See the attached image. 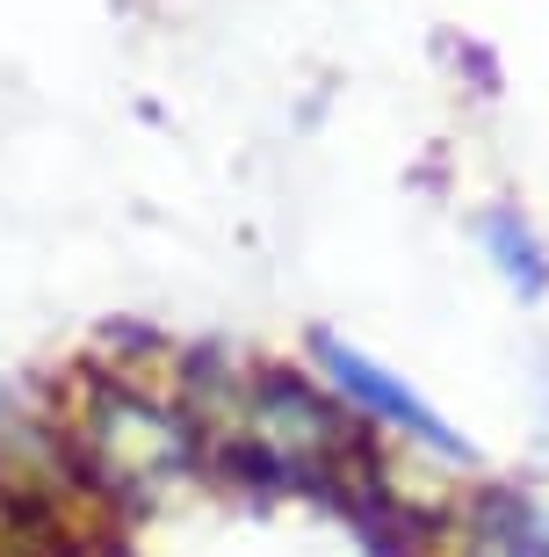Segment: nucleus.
Masks as SVG:
<instances>
[{
	"label": "nucleus",
	"mask_w": 549,
	"mask_h": 557,
	"mask_svg": "<svg viewBox=\"0 0 549 557\" xmlns=\"http://www.w3.org/2000/svg\"><path fill=\"white\" fill-rule=\"evenodd\" d=\"M59 428L73 478L95 485L102 499H123V507H152V499L182 493L210 463V442L182 398L123 370L80 376L73 413H59Z\"/></svg>",
	"instance_id": "nucleus-1"
},
{
	"label": "nucleus",
	"mask_w": 549,
	"mask_h": 557,
	"mask_svg": "<svg viewBox=\"0 0 549 557\" xmlns=\"http://www.w3.org/2000/svg\"><path fill=\"white\" fill-rule=\"evenodd\" d=\"M369 442L376 434L333 398V384L319 370L246 362L239 420H232V434H224L217 449H239L261 478H340L347 463H362Z\"/></svg>",
	"instance_id": "nucleus-2"
},
{
	"label": "nucleus",
	"mask_w": 549,
	"mask_h": 557,
	"mask_svg": "<svg viewBox=\"0 0 549 557\" xmlns=\"http://www.w3.org/2000/svg\"><path fill=\"white\" fill-rule=\"evenodd\" d=\"M304 355H311V370L333 384V398H340V406L362 420L376 442H405V449L427 456L434 471H456V478L477 471V442H470V434L456 428V420H448L434 398L412 392L398 370H384L369 348L340 341L333 326H311V333H304Z\"/></svg>",
	"instance_id": "nucleus-3"
},
{
	"label": "nucleus",
	"mask_w": 549,
	"mask_h": 557,
	"mask_svg": "<svg viewBox=\"0 0 549 557\" xmlns=\"http://www.w3.org/2000/svg\"><path fill=\"white\" fill-rule=\"evenodd\" d=\"M448 557H549V515L528 493H470L448 515Z\"/></svg>",
	"instance_id": "nucleus-4"
},
{
	"label": "nucleus",
	"mask_w": 549,
	"mask_h": 557,
	"mask_svg": "<svg viewBox=\"0 0 549 557\" xmlns=\"http://www.w3.org/2000/svg\"><path fill=\"white\" fill-rule=\"evenodd\" d=\"M477 247H485L491 275H499L521 305H542L549 297V239L535 232V218L521 203H485L477 210Z\"/></svg>",
	"instance_id": "nucleus-5"
},
{
	"label": "nucleus",
	"mask_w": 549,
	"mask_h": 557,
	"mask_svg": "<svg viewBox=\"0 0 549 557\" xmlns=\"http://www.w3.org/2000/svg\"><path fill=\"white\" fill-rule=\"evenodd\" d=\"M8 420H15V384L0 376V428H8Z\"/></svg>",
	"instance_id": "nucleus-6"
}]
</instances>
